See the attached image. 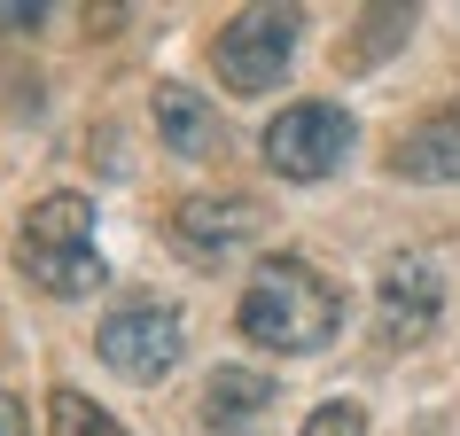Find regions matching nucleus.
Segmentation results:
<instances>
[{"label":"nucleus","instance_id":"f257e3e1","mask_svg":"<svg viewBox=\"0 0 460 436\" xmlns=\"http://www.w3.org/2000/svg\"><path fill=\"white\" fill-rule=\"evenodd\" d=\"M234 336L273 359H313L343 336V289L313 257H266L234 296Z\"/></svg>","mask_w":460,"mask_h":436},{"label":"nucleus","instance_id":"f03ea898","mask_svg":"<svg viewBox=\"0 0 460 436\" xmlns=\"http://www.w3.org/2000/svg\"><path fill=\"white\" fill-rule=\"evenodd\" d=\"M16 273L40 296H63V304H78V296H94L110 281V266L94 249V203L78 187H55L24 211V226H16Z\"/></svg>","mask_w":460,"mask_h":436},{"label":"nucleus","instance_id":"7ed1b4c3","mask_svg":"<svg viewBox=\"0 0 460 436\" xmlns=\"http://www.w3.org/2000/svg\"><path fill=\"white\" fill-rule=\"evenodd\" d=\"M296 39H305V8H281V0H258V8H234L211 39V71L226 94H273L296 63Z\"/></svg>","mask_w":460,"mask_h":436},{"label":"nucleus","instance_id":"20e7f679","mask_svg":"<svg viewBox=\"0 0 460 436\" xmlns=\"http://www.w3.org/2000/svg\"><path fill=\"white\" fill-rule=\"evenodd\" d=\"M94 359L118 374V382H164L172 366L188 359V319H180V304H164V296H125V304H110L94 327Z\"/></svg>","mask_w":460,"mask_h":436},{"label":"nucleus","instance_id":"39448f33","mask_svg":"<svg viewBox=\"0 0 460 436\" xmlns=\"http://www.w3.org/2000/svg\"><path fill=\"white\" fill-rule=\"evenodd\" d=\"M351 148H359V118L343 109V101H289L281 118L266 125V156L273 179H296V187H313V179H336L351 164Z\"/></svg>","mask_w":460,"mask_h":436},{"label":"nucleus","instance_id":"423d86ee","mask_svg":"<svg viewBox=\"0 0 460 436\" xmlns=\"http://www.w3.org/2000/svg\"><path fill=\"white\" fill-rule=\"evenodd\" d=\"M445 319V266L429 249H390L383 273H375V327H383L390 351H413V343L437 336Z\"/></svg>","mask_w":460,"mask_h":436},{"label":"nucleus","instance_id":"0eeeda50","mask_svg":"<svg viewBox=\"0 0 460 436\" xmlns=\"http://www.w3.org/2000/svg\"><path fill=\"white\" fill-rule=\"evenodd\" d=\"M266 234V211H258V195H188V203H172L164 218V242L188 257V266H234V249H250Z\"/></svg>","mask_w":460,"mask_h":436},{"label":"nucleus","instance_id":"6e6552de","mask_svg":"<svg viewBox=\"0 0 460 436\" xmlns=\"http://www.w3.org/2000/svg\"><path fill=\"white\" fill-rule=\"evenodd\" d=\"M148 118H156V141L172 156H188V164H211L218 148H226V118H218V101L188 78H164L156 94H148Z\"/></svg>","mask_w":460,"mask_h":436},{"label":"nucleus","instance_id":"1a4fd4ad","mask_svg":"<svg viewBox=\"0 0 460 436\" xmlns=\"http://www.w3.org/2000/svg\"><path fill=\"white\" fill-rule=\"evenodd\" d=\"M390 171L413 179V187H453L460 179V101L429 109V118H413L390 148Z\"/></svg>","mask_w":460,"mask_h":436},{"label":"nucleus","instance_id":"9d476101","mask_svg":"<svg viewBox=\"0 0 460 436\" xmlns=\"http://www.w3.org/2000/svg\"><path fill=\"white\" fill-rule=\"evenodd\" d=\"M281 389H273V374H258V366H211V382H203V429H250L258 413L273 405Z\"/></svg>","mask_w":460,"mask_h":436},{"label":"nucleus","instance_id":"9b49d317","mask_svg":"<svg viewBox=\"0 0 460 436\" xmlns=\"http://www.w3.org/2000/svg\"><path fill=\"white\" fill-rule=\"evenodd\" d=\"M48 436H125V421H118L110 405H94L86 389L55 382V389H48Z\"/></svg>","mask_w":460,"mask_h":436},{"label":"nucleus","instance_id":"f8f14e48","mask_svg":"<svg viewBox=\"0 0 460 436\" xmlns=\"http://www.w3.org/2000/svg\"><path fill=\"white\" fill-rule=\"evenodd\" d=\"M359 24H367V39H351V48H343V63H375L383 48H398V39H406V24H413V8H375V16H359Z\"/></svg>","mask_w":460,"mask_h":436},{"label":"nucleus","instance_id":"ddd939ff","mask_svg":"<svg viewBox=\"0 0 460 436\" xmlns=\"http://www.w3.org/2000/svg\"><path fill=\"white\" fill-rule=\"evenodd\" d=\"M296 436H367V405H351V397H328V405H313L305 421H296Z\"/></svg>","mask_w":460,"mask_h":436},{"label":"nucleus","instance_id":"4468645a","mask_svg":"<svg viewBox=\"0 0 460 436\" xmlns=\"http://www.w3.org/2000/svg\"><path fill=\"white\" fill-rule=\"evenodd\" d=\"M48 8H24V0H0V31H40Z\"/></svg>","mask_w":460,"mask_h":436},{"label":"nucleus","instance_id":"2eb2a0df","mask_svg":"<svg viewBox=\"0 0 460 436\" xmlns=\"http://www.w3.org/2000/svg\"><path fill=\"white\" fill-rule=\"evenodd\" d=\"M0 436H31V413H24V397H8V389H0Z\"/></svg>","mask_w":460,"mask_h":436}]
</instances>
